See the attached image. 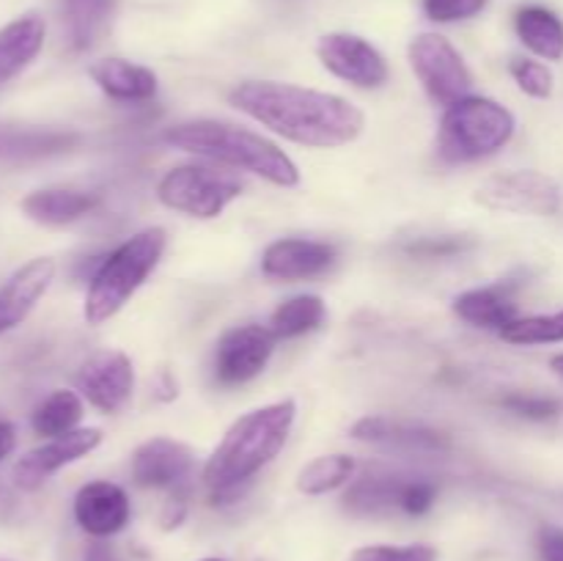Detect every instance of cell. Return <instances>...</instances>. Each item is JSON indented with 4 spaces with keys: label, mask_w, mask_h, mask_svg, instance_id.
I'll return each mask as SVG.
<instances>
[{
    "label": "cell",
    "mask_w": 563,
    "mask_h": 561,
    "mask_svg": "<svg viewBox=\"0 0 563 561\" xmlns=\"http://www.w3.org/2000/svg\"><path fill=\"white\" fill-rule=\"evenodd\" d=\"M229 99L240 113L297 146L339 148L357 141L366 127V116L355 102L295 82L245 80Z\"/></svg>",
    "instance_id": "cell-1"
},
{
    "label": "cell",
    "mask_w": 563,
    "mask_h": 561,
    "mask_svg": "<svg viewBox=\"0 0 563 561\" xmlns=\"http://www.w3.org/2000/svg\"><path fill=\"white\" fill-rule=\"evenodd\" d=\"M295 421V399L273 402V405L256 407V410L236 418L225 429L218 449L209 454L201 473L212 504H231V501L240 498L242 490L253 482V476L280 454Z\"/></svg>",
    "instance_id": "cell-2"
},
{
    "label": "cell",
    "mask_w": 563,
    "mask_h": 561,
    "mask_svg": "<svg viewBox=\"0 0 563 561\" xmlns=\"http://www.w3.org/2000/svg\"><path fill=\"white\" fill-rule=\"evenodd\" d=\"M163 141L179 152L212 160L225 168L262 176L264 182L275 187L300 185V168H297L295 160L278 143L258 135V132L245 130V127L212 119L185 121V124L168 127L163 132Z\"/></svg>",
    "instance_id": "cell-3"
},
{
    "label": "cell",
    "mask_w": 563,
    "mask_h": 561,
    "mask_svg": "<svg viewBox=\"0 0 563 561\" xmlns=\"http://www.w3.org/2000/svg\"><path fill=\"white\" fill-rule=\"evenodd\" d=\"M165 245H168L165 229L152 226V229L132 234L110 256H104L88 284L86 306H82L86 322L97 328V324L113 319L132 300V295L146 284L148 275L157 270Z\"/></svg>",
    "instance_id": "cell-4"
},
{
    "label": "cell",
    "mask_w": 563,
    "mask_h": 561,
    "mask_svg": "<svg viewBox=\"0 0 563 561\" xmlns=\"http://www.w3.org/2000/svg\"><path fill=\"white\" fill-rule=\"evenodd\" d=\"M515 130L517 119L506 105L489 97H465L445 108L438 152L445 163H476L498 154Z\"/></svg>",
    "instance_id": "cell-5"
},
{
    "label": "cell",
    "mask_w": 563,
    "mask_h": 561,
    "mask_svg": "<svg viewBox=\"0 0 563 561\" xmlns=\"http://www.w3.org/2000/svg\"><path fill=\"white\" fill-rule=\"evenodd\" d=\"M240 196L242 182L231 170L212 165H176L157 185V198L165 207L198 220L218 218Z\"/></svg>",
    "instance_id": "cell-6"
},
{
    "label": "cell",
    "mask_w": 563,
    "mask_h": 561,
    "mask_svg": "<svg viewBox=\"0 0 563 561\" xmlns=\"http://www.w3.org/2000/svg\"><path fill=\"white\" fill-rule=\"evenodd\" d=\"M410 66L423 91L438 105H454L471 97L473 75L460 50L443 33H418L410 42Z\"/></svg>",
    "instance_id": "cell-7"
},
{
    "label": "cell",
    "mask_w": 563,
    "mask_h": 561,
    "mask_svg": "<svg viewBox=\"0 0 563 561\" xmlns=\"http://www.w3.org/2000/svg\"><path fill=\"white\" fill-rule=\"evenodd\" d=\"M476 204L489 212L533 215V218H550L561 209V187L539 170H506V174L487 176L473 193Z\"/></svg>",
    "instance_id": "cell-8"
},
{
    "label": "cell",
    "mask_w": 563,
    "mask_h": 561,
    "mask_svg": "<svg viewBox=\"0 0 563 561\" xmlns=\"http://www.w3.org/2000/svg\"><path fill=\"white\" fill-rule=\"evenodd\" d=\"M317 55L330 75L357 88H383L390 77L385 55L355 33H324L317 44Z\"/></svg>",
    "instance_id": "cell-9"
},
{
    "label": "cell",
    "mask_w": 563,
    "mask_h": 561,
    "mask_svg": "<svg viewBox=\"0 0 563 561\" xmlns=\"http://www.w3.org/2000/svg\"><path fill=\"white\" fill-rule=\"evenodd\" d=\"M278 339L264 324H236L225 330L214 350V377L220 385H242L258 377L273 358Z\"/></svg>",
    "instance_id": "cell-10"
},
{
    "label": "cell",
    "mask_w": 563,
    "mask_h": 561,
    "mask_svg": "<svg viewBox=\"0 0 563 561\" xmlns=\"http://www.w3.org/2000/svg\"><path fill=\"white\" fill-rule=\"evenodd\" d=\"M88 405L102 413H119L135 391V366L121 350H102L88 358L75 377Z\"/></svg>",
    "instance_id": "cell-11"
},
{
    "label": "cell",
    "mask_w": 563,
    "mask_h": 561,
    "mask_svg": "<svg viewBox=\"0 0 563 561\" xmlns=\"http://www.w3.org/2000/svg\"><path fill=\"white\" fill-rule=\"evenodd\" d=\"M99 446H102V432L97 427H80L69 435H60V438H49V443L38 446V449L27 451L25 457L16 460V465L11 468V479L20 490H36L60 468L82 460Z\"/></svg>",
    "instance_id": "cell-12"
},
{
    "label": "cell",
    "mask_w": 563,
    "mask_h": 561,
    "mask_svg": "<svg viewBox=\"0 0 563 561\" xmlns=\"http://www.w3.org/2000/svg\"><path fill=\"white\" fill-rule=\"evenodd\" d=\"M196 454L174 438H152L132 454V479L146 490H176L190 479Z\"/></svg>",
    "instance_id": "cell-13"
},
{
    "label": "cell",
    "mask_w": 563,
    "mask_h": 561,
    "mask_svg": "<svg viewBox=\"0 0 563 561\" xmlns=\"http://www.w3.org/2000/svg\"><path fill=\"white\" fill-rule=\"evenodd\" d=\"M132 517L130 495L113 482H88L75 495V520L88 537L108 539L126 528Z\"/></svg>",
    "instance_id": "cell-14"
},
{
    "label": "cell",
    "mask_w": 563,
    "mask_h": 561,
    "mask_svg": "<svg viewBox=\"0 0 563 561\" xmlns=\"http://www.w3.org/2000/svg\"><path fill=\"white\" fill-rule=\"evenodd\" d=\"M335 264V248L322 240H286L269 242L262 253V273L273 280H306L328 273Z\"/></svg>",
    "instance_id": "cell-15"
},
{
    "label": "cell",
    "mask_w": 563,
    "mask_h": 561,
    "mask_svg": "<svg viewBox=\"0 0 563 561\" xmlns=\"http://www.w3.org/2000/svg\"><path fill=\"white\" fill-rule=\"evenodd\" d=\"M55 280V262L47 256L31 258L16 273L9 275L0 286V336L14 330L36 308V302L47 295Z\"/></svg>",
    "instance_id": "cell-16"
},
{
    "label": "cell",
    "mask_w": 563,
    "mask_h": 561,
    "mask_svg": "<svg viewBox=\"0 0 563 561\" xmlns=\"http://www.w3.org/2000/svg\"><path fill=\"white\" fill-rule=\"evenodd\" d=\"M352 438L361 443L383 446V449L399 451H443L449 449V438L438 429L421 427V424L396 421L385 416H366L352 424Z\"/></svg>",
    "instance_id": "cell-17"
},
{
    "label": "cell",
    "mask_w": 563,
    "mask_h": 561,
    "mask_svg": "<svg viewBox=\"0 0 563 561\" xmlns=\"http://www.w3.org/2000/svg\"><path fill=\"white\" fill-rule=\"evenodd\" d=\"M104 97L115 102H148L157 94V75L126 58H99L88 69Z\"/></svg>",
    "instance_id": "cell-18"
},
{
    "label": "cell",
    "mask_w": 563,
    "mask_h": 561,
    "mask_svg": "<svg viewBox=\"0 0 563 561\" xmlns=\"http://www.w3.org/2000/svg\"><path fill=\"white\" fill-rule=\"evenodd\" d=\"M47 25L38 14H22L0 28V86L36 61L42 53Z\"/></svg>",
    "instance_id": "cell-19"
},
{
    "label": "cell",
    "mask_w": 563,
    "mask_h": 561,
    "mask_svg": "<svg viewBox=\"0 0 563 561\" xmlns=\"http://www.w3.org/2000/svg\"><path fill=\"white\" fill-rule=\"evenodd\" d=\"M99 198L86 190H71V187H47V190H33L22 198V212L42 226H69L75 220L93 212Z\"/></svg>",
    "instance_id": "cell-20"
},
{
    "label": "cell",
    "mask_w": 563,
    "mask_h": 561,
    "mask_svg": "<svg viewBox=\"0 0 563 561\" xmlns=\"http://www.w3.org/2000/svg\"><path fill=\"white\" fill-rule=\"evenodd\" d=\"M454 314L465 319L467 324H476V328L504 330L506 324L517 319L511 284L478 286V289L462 292V295L454 297Z\"/></svg>",
    "instance_id": "cell-21"
},
{
    "label": "cell",
    "mask_w": 563,
    "mask_h": 561,
    "mask_svg": "<svg viewBox=\"0 0 563 561\" xmlns=\"http://www.w3.org/2000/svg\"><path fill=\"white\" fill-rule=\"evenodd\" d=\"M119 0H60V20H64L69 47L77 53L91 50L108 33Z\"/></svg>",
    "instance_id": "cell-22"
},
{
    "label": "cell",
    "mask_w": 563,
    "mask_h": 561,
    "mask_svg": "<svg viewBox=\"0 0 563 561\" xmlns=\"http://www.w3.org/2000/svg\"><path fill=\"white\" fill-rule=\"evenodd\" d=\"M80 135L69 130H42V127H9L0 124V157L5 160H36L49 154L69 152L77 146Z\"/></svg>",
    "instance_id": "cell-23"
},
{
    "label": "cell",
    "mask_w": 563,
    "mask_h": 561,
    "mask_svg": "<svg viewBox=\"0 0 563 561\" xmlns=\"http://www.w3.org/2000/svg\"><path fill=\"white\" fill-rule=\"evenodd\" d=\"M520 42L544 61L563 58V20L544 6H522L515 14Z\"/></svg>",
    "instance_id": "cell-24"
},
{
    "label": "cell",
    "mask_w": 563,
    "mask_h": 561,
    "mask_svg": "<svg viewBox=\"0 0 563 561\" xmlns=\"http://www.w3.org/2000/svg\"><path fill=\"white\" fill-rule=\"evenodd\" d=\"M405 487L401 476H363L346 490L344 509L355 517L385 515L394 506H399V493Z\"/></svg>",
    "instance_id": "cell-25"
},
{
    "label": "cell",
    "mask_w": 563,
    "mask_h": 561,
    "mask_svg": "<svg viewBox=\"0 0 563 561\" xmlns=\"http://www.w3.org/2000/svg\"><path fill=\"white\" fill-rule=\"evenodd\" d=\"M324 314H328V308H324L322 297L297 295V297H289V300H284L278 308H275L267 328L273 330V336L278 341L297 339V336H306L311 333V330H317L319 324L324 322Z\"/></svg>",
    "instance_id": "cell-26"
},
{
    "label": "cell",
    "mask_w": 563,
    "mask_h": 561,
    "mask_svg": "<svg viewBox=\"0 0 563 561\" xmlns=\"http://www.w3.org/2000/svg\"><path fill=\"white\" fill-rule=\"evenodd\" d=\"M82 421V399L77 391H53L42 405L33 410L31 427L33 432L42 435V438H60V435H69L75 429H80L77 424Z\"/></svg>",
    "instance_id": "cell-27"
},
{
    "label": "cell",
    "mask_w": 563,
    "mask_h": 561,
    "mask_svg": "<svg viewBox=\"0 0 563 561\" xmlns=\"http://www.w3.org/2000/svg\"><path fill=\"white\" fill-rule=\"evenodd\" d=\"M355 476V460L350 454H322L297 473V490L302 495H328L344 487Z\"/></svg>",
    "instance_id": "cell-28"
},
{
    "label": "cell",
    "mask_w": 563,
    "mask_h": 561,
    "mask_svg": "<svg viewBox=\"0 0 563 561\" xmlns=\"http://www.w3.org/2000/svg\"><path fill=\"white\" fill-rule=\"evenodd\" d=\"M498 333L504 341L520 346L559 344V341H563V311L542 314V317H517L515 322H509Z\"/></svg>",
    "instance_id": "cell-29"
},
{
    "label": "cell",
    "mask_w": 563,
    "mask_h": 561,
    "mask_svg": "<svg viewBox=\"0 0 563 561\" xmlns=\"http://www.w3.org/2000/svg\"><path fill=\"white\" fill-rule=\"evenodd\" d=\"M440 553L434 544H363L352 550L350 561H438Z\"/></svg>",
    "instance_id": "cell-30"
},
{
    "label": "cell",
    "mask_w": 563,
    "mask_h": 561,
    "mask_svg": "<svg viewBox=\"0 0 563 561\" xmlns=\"http://www.w3.org/2000/svg\"><path fill=\"white\" fill-rule=\"evenodd\" d=\"M511 77L515 82L520 86L522 94L533 99H550L553 97V72L542 64V61H533V58H511L509 64Z\"/></svg>",
    "instance_id": "cell-31"
},
{
    "label": "cell",
    "mask_w": 563,
    "mask_h": 561,
    "mask_svg": "<svg viewBox=\"0 0 563 561\" xmlns=\"http://www.w3.org/2000/svg\"><path fill=\"white\" fill-rule=\"evenodd\" d=\"M434 501H438V484L427 482V479H410L399 493V509L405 515L421 517L432 509Z\"/></svg>",
    "instance_id": "cell-32"
},
{
    "label": "cell",
    "mask_w": 563,
    "mask_h": 561,
    "mask_svg": "<svg viewBox=\"0 0 563 561\" xmlns=\"http://www.w3.org/2000/svg\"><path fill=\"white\" fill-rule=\"evenodd\" d=\"M487 0H423V11L434 22H462L482 14Z\"/></svg>",
    "instance_id": "cell-33"
},
{
    "label": "cell",
    "mask_w": 563,
    "mask_h": 561,
    "mask_svg": "<svg viewBox=\"0 0 563 561\" xmlns=\"http://www.w3.org/2000/svg\"><path fill=\"white\" fill-rule=\"evenodd\" d=\"M473 242L465 240V237H421V240L407 245V253L421 258H449L467 251Z\"/></svg>",
    "instance_id": "cell-34"
},
{
    "label": "cell",
    "mask_w": 563,
    "mask_h": 561,
    "mask_svg": "<svg viewBox=\"0 0 563 561\" xmlns=\"http://www.w3.org/2000/svg\"><path fill=\"white\" fill-rule=\"evenodd\" d=\"M506 410L517 413L522 418H531V421H548L559 413V402L550 399V396H533V394H509L504 399Z\"/></svg>",
    "instance_id": "cell-35"
},
{
    "label": "cell",
    "mask_w": 563,
    "mask_h": 561,
    "mask_svg": "<svg viewBox=\"0 0 563 561\" xmlns=\"http://www.w3.org/2000/svg\"><path fill=\"white\" fill-rule=\"evenodd\" d=\"M537 550L542 561H563V528L559 526L539 528Z\"/></svg>",
    "instance_id": "cell-36"
},
{
    "label": "cell",
    "mask_w": 563,
    "mask_h": 561,
    "mask_svg": "<svg viewBox=\"0 0 563 561\" xmlns=\"http://www.w3.org/2000/svg\"><path fill=\"white\" fill-rule=\"evenodd\" d=\"M187 517V501L181 493H174L168 501H165L163 512H159V526H163V531H174V528H179L181 522H185Z\"/></svg>",
    "instance_id": "cell-37"
},
{
    "label": "cell",
    "mask_w": 563,
    "mask_h": 561,
    "mask_svg": "<svg viewBox=\"0 0 563 561\" xmlns=\"http://www.w3.org/2000/svg\"><path fill=\"white\" fill-rule=\"evenodd\" d=\"M16 446V429L11 427L9 421H0V460H5V457L14 451Z\"/></svg>",
    "instance_id": "cell-38"
},
{
    "label": "cell",
    "mask_w": 563,
    "mask_h": 561,
    "mask_svg": "<svg viewBox=\"0 0 563 561\" xmlns=\"http://www.w3.org/2000/svg\"><path fill=\"white\" fill-rule=\"evenodd\" d=\"M86 561H115V559H113V550H110L108 544H102V542H93L91 548H88V553H86Z\"/></svg>",
    "instance_id": "cell-39"
},
{
    "label": "cell",
    "mask_w": 563,
    "mask_h": 561,
    "mask_svg": "<svg viewBox=\"0 0 563 561\" xmlns=\"http://www.w3.org/2000/svg\"><path fill=\"white\" fill-rule=\"evenodd\" d=\"M550 366H553L555 374H561V377H563V355H555L553 361H550Z\"/></svg>",
    "instance_id": "cell-40"
},
{
    "label": "cell",
    "mask_w": 563,
    "mask_h": 561,
    "mask_svg": "<svg viewBox=\"0 0 563 561\" xmlns=\"http://www.w3.org/2000/svg\"><path fill=\"white\" fill-rule=\"evenodd\" d=\"M201 561H225V559H218V556H209V559H201Z\"/></svg>",
    "instance_id": "cell-41"
},
{
    "label": "cell",
    "mask_w": 563,
    "mask_h": 561,
    "mask_svg": "<svg viewBox=\"0 0 563 561\" xmlns=\"http://www.w3.org/2000/svg\"><path fill=\"white\" fill-rule=\"evenodd\" d=\"M0 561H9V559H0Z\"/></svg>",
    "instance_id": "cell-42"
}]
</instances>
